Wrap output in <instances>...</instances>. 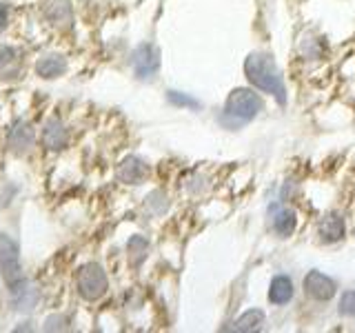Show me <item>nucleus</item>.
<instances>
[{
  "instance_id": "obj_11",
  "label": "nucleus",
  "mask_w": 355,
  "mask_h": 333,
  "mask_svg": "<svg viewBox=\"0 0 355 333\" xmlns=\"http://www.w3.org/2000/svg\"><path fill=\"white\" fill-rule=\"evenodd\" d=\"M69 142V131L62 125L58 118L47 120V125L42 129V144L49 151H62Z\"/></svg>"
},
{
  "instance_id": "obj_22",
  "label": "nucleus",
  "mask_w": 355,
  "mask_h": 333,
  "mask_svg": "<svg viewBox=\"0 0 355 333\" xmlns=\"http://www.w3.org/2000/svg\"><path fill=\"white\" fill-rule=\"evenodd\" d=\"M7 22H9V9L5 5H0V31L7 27Z\"/></svg>"
},
{
  "instance_id": "obj_1",
  "label": "nucleus",
  "mask_w": 355,
  "mask_h": 333,
  "mask_svg": "<svg viewBox=\"0 0 355 333\" xmlns=\"http://www.w3.org/2000/svg\"><path fill=\"white\" fill-rule=\"evenodd\" d=\"M244 74H247V80L255 89H260L264 94H271L277 100V105H286L284 78L280 69H277L273 56L262 51L249 53V58L244 60Z\"/></svg>"
},
{
  "instance_id": "obj_4",
  "label": "nucleus",
  "mask_w": 355,
  "mask_h": 333,
  "mask_svg": "<svg viewBox=\"0 0 355 333\" xmlns=\"http://www.w3.org/2000/svg\"><path fill=\"white\" fill-rule=\"evenodd\" d=\"M76 287H78V293H80L83 300H87V302H96V300L103 298L109 289V280H107L105 269L98 262L85 264L83 269L78 271Z\"/></svg>"
},
{
  "instance_id": "obj_5",
  "label": "nucleus",
  "mask_w": 355,
  "mask_h": 333,
  "mask_svg": "<svg viewBox=\"0 0 355 333\" xmlns=\"http://www.w3.org/2000/svg\"><path fill=\"white\" fill-rule=\"evenodd\" d=\"M131 65L140 80H149V78H153L160 69V49L151 42L140 44L131 56Z\"/></svg>"
},
{
  "instance_id": "obj_14",
  "label": "nucleus",
  "mask_w": 355,
  "mask_h": 333,
  "mask_svg": "<svg viewBox=\"0 0 355 333\" xmlns=\"http://www.w3.org/2000/svg\"><path fill=\"white\" fill-rule=\"evenodd\" d=\"M64 71H67V60L62 58V56H58V53H49V56H44V58H40L36 62V74L40 78H44V80L60 78Z\"/></svg>"
},
{
  "instance_id": "obj_2",
  "label": "nucleus",
  "mask_w": 355,
  "mask_h": 333,
  "mask_svg": "<svg viewBox=\"0 0 355 333\" xmlns=\"http://www.w3.org/2000/svg\"><path fill=\"white\" fill-rule=\"evenodd\" d=\"M264 109V103L260 94H255L253 89L247 87H238L233 89L227 98V105H225V114H222V122L227 127H242L251 122L253 118L260 116V111Z\"/></svg>"
},
{
  "instance_id": "obj_13",
  "label": "nucleus",
  "mask_w": 355,
  "mask_h": 333,
  "mask_svg": "<svg viewBox=\"0 0 355 333\" xmlns=\"http://www.w3.org/2000/svg\"><path fill=\"white\" fill-rule=\"evenodd\" d=\"M20 78V56L14 47H0V80Z\"/></svg>"
},
{
  "instance_id": "obj_8",
  "label": "nucleus",
  "mask_w": 355,
  "mask_h": 333,
  "mask_svg": "<svg viewBox=\"0 0 355 333\" xmlns=\"http://www.w3.org/2000/svg\"><path fill=\"white\" fill-rule=\"evenodd\" d=\"M33 138H36V133H33V127L29 125V122H25V120H18L16 125L9 129L7 144H9L11 153L22 155V153H27L31 149Z\"/></svg>"
},
{
  "instance_id": "obj_12",
  "label": "nucleus",
  "mask_w": 355,
  "mask_h": 333,
  "mask_svg": "<svg viewBox=\"0 0 355 333\" xmlns=\"http://www.w3.org/2000/svg\"><path fill=\"white\" fill-rule=\"evenodd\" d=\"M293 280L288 275H275L269 284V302L271 305H286L293 300Z\"/></svg>"
},
{
  "instance_id": "obj_20",
  "label": "nucleus",
  "mask_w": 355,
  "mask_h": 333,
  "mask_svg": "<svg viewBox=\"0 0 355 333\" xmlns=\"http://www.w3.org/2000/svg\"><path fill=\"white\" fill-rule=\"evenodd\" d=\"M338 311L342 316L355 318V289H351V291H347V293H342Z\"/></svg>"
},
{
  "instance_id": "obj_19",
  "label": "nucleus",
  "mask_w": 355,
  "mask_h": 333,
  "mask_svg": "<svg viewBox=\"0 0 355 333\" xmlns=\"http://www.w3.org/2000/svg\"><path fill=\"white\" fill-rule=\"evenodd\" d=\"M147 207L153 211L155 216H160V214H164L166 209H169V200H166V196L162 191H153L147 198Z\"/></svg>"
},
{
  "instance_id": "obj_7",
  "label": "nucleus",
  "mask_w": 355,
  "mask_h": 333,
  "mask_svg": "<svg viewBox=\"0 0 355 333\" xmlns=\"http://www.w3.org/2000/svg\"><path fill=\"white\" fill-rule=\"evenodd\" d=\"M336 282L331 280L329 275L322 271H309L304 278V293H309L318 302H329V300L336 296Z\"/></svg>"
},
{
  "instance_id": "obj_21",
  "label": "nucleus",
  "mask_w": 355,
  "mask_h": 333,
  "mask_svg": "<svg viewBox=\"0 0 355 333\" xmlns=\"http://www.w3.org/2000/svg\"><path fill=\"white\" fill-rule=\"evenodd\" d=\"M322 51H324V44H322L320 40H304L302 42V53L306 56V58H320Z\"/></svg>"
},
{
  "instance_id": "obj_15",
  "label": "nucleus",
  "mask_w": 355,
  "mask_h": 333,
  "mask_svg": "<svg viewBox=\"0 0 355 333\" xmlns=\"http://www.w3.org/2000/svg\"><path fill=\"white\" fill-rule=\"evenodd\" d=\"M147 253H149V240L142 238V236H133L129 238L127 242V255H129V262L133 266L142 264L144 260H147Z\"/></svg>"
},
{
  "instance_id": "obj_6",
  "label": "nucleus",
  "mask_w": 355,
  "mask_h": 333,
  "mask_svg": "<svg viewBox=\"0 0 355 333\" xmlns=\"http://www.w3.org/2000/svg\"><path fill=\"white\" fill-rule=\"evenodd\" d=\"M269 220H271V231L277 238H288L293 236L297 227V216L293 209L282 207L280 203H273L269 207Z\"/></svg>"
},
{
  "instance_id": "obj_3",
  "label": "nucleus",
  "mask_w": 355,
  "mask_h": 333,
  "mask_svg": "<svg viewBox=\"0 0 355 333\" xmlns=\"http://www.w3.org/2000/svg\"><path fill=\"white\" fill-rule=\"evenodd\" d=\"M0 273H3V280L7 282L11 293H18L20 289L27 287L20 266V249L7 233H0Z\"/></svg>"
},
{
  "instance_id": "obj_18",
  "label": "nucleus",
  "mask_w": 355,
  "mask_h": 333,
  "mask_svg": "<svg viewBox=\"0 0 355 333\" xmlns=\"http://www.w3.org/2000/svg\"><path fill=\"white\" fill-rule=\"evenodd\" d=\"M166 98H169V103L175 105V107H187V109H200V107H202V105H200V100L191 98L189 94L169 92V94H166Z\"/></svg>"
},
{
  "instance_id": "obj_10",
  "label": "nucleus",
  "mask_w": 355,
  "mask_h": 333,
  "mask_svg": "<svg viewBox=\"0 0 355 333\" xmlns=\"http://www.w3.org/2000/svg\"><path fill=\"white\" fill-rule=\"evenodd\" d=\"M149 176V164L138 155H127L118 166V180L125 185H140Z\"/></svg>"
},
{
  "instance_id": "obj_9",
  "label": "nucleus",
  "mask_w": 355,
  "mask_h": 333,
  "mask_svg": "<svg viewBox=\"0 0 355 333\" xmlns=\"http://www.w3.org/2000/svg\"><path fill=\"white\" fill-rule=\"evenodd\" d=\"M344 218L336 211H329V214L322 216V220L318 222V236L324 244H336L344 238Z\"/></svg>"
},
{
  "instance_id": "obj_17",
  "label": "nucleus",
  "mask_w": 355,
  "mask_h": 333,
  "mask_svg": "<svg viewBox=\"0 0 355 333\" xmlns=\"http://www.w3.org/2000/svg\"><path fill=\"white\" fill-rule=\"evenodd\" d=\"M47 16L53 25H69L71 22V7L67 5V0H60V3H53V7L47 11Z\"/></svg>"
},
{
  "instance_id": "obj_16",
  "label": "nucleus",
  "mask_w": 355,
  "mask_h": 333,
  "mask_svg": "<svg viewBox=\"0 0 355 333\" xmlns=\"http://www.w3.org/2000/svg\"><path fill=\"white\" fill-rule=\"evenodd\" d=\"M264 322V314L260 309H249V311H244V314L236 320V325H233V329L236 331H242V333H247V331H258L260 325Z\"/></svg>"
}]
</instances>
